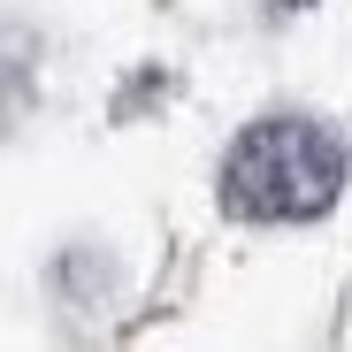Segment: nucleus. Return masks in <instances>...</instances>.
Segmentation results:
<instances>
[{"instance_id": "nucleus-1", "label": "nucleus", "mask_w": 352, "mask_h": 352, "mask_svg": "<svg viewBox=\"0 0 352 352\" xmlns=\"http://www.w3.org/2000/svg\"><path fill=\"white\" fill-rule=\"evenodd\" d=\"M344 192V138L307 115H268L222 161V207L245 222H314Z\"/></svg>"}, {"instance_id": "nucleus-2", "label": "nucleus", "mask_w": 352, "mask_h": 352, "mask_svg": "<svg viewBox=\"0 0 352 352\" xmlns=\"http://www.w3.org/2000/svg\"><path fill=\"white\" fill-rule=\"evenodd\" d=\"M291 8H299V0H291Z\"/></svg>"}]
</instances>
